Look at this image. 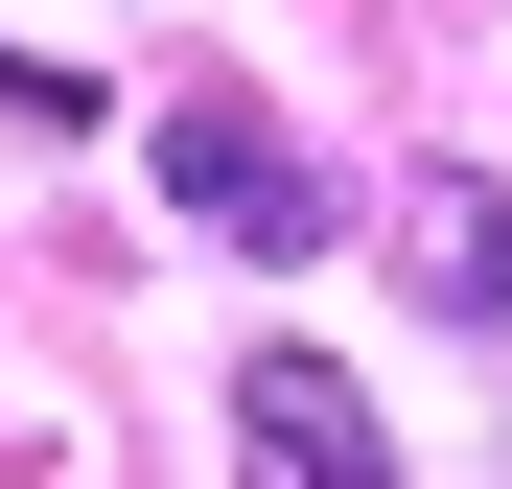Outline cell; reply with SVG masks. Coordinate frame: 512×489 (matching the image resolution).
Returning <instances> with one entry per match:
<instances>
[{"mask_svg": "<svg viewBox=\"0 0 512 489\" xmlns=\"http://www.w3.org/2000/svg\"><path fill=\"white\" fill-rule=\"evenodd\" d=\"M140 140H163V210H187V233H233L256 280H280V257H326V233H350V187H326V163H303L280 117H256V94H163Z\"/></svg>", "mask_w": 512, "mask_h": 489, "instance_id": "cell-1", "label": "cell"}, {"mask_svg": "<svg viewBox=\"0 0 512 489\" xmlns=\"http://www.w3.org/2000/svg\"><path fill=\"white\" fill-rule=\"evenodd\" d=\"M233 466H256V489H396L373 396L326 373V350H233Z\"/></svg>", "mask_w": 512, "mask_h": 489, "instance_id": "cell-2", "label": "cell"}, {"mask_svg": "<svg viewBox=\"0 0 512 489\" xmlns=\"http://www.w3.org/2000/svg\"><path fill=\"white\" fill-rule=\"evenodd\" d=\"M396 280L443 326H512V187H466V163H419L396 187Z\"/></svg>", "mask_w": 512, "mask_h": 489, "instance_id": "cell-3", "label": "cell"}]
</instances>
